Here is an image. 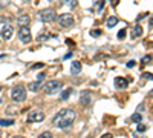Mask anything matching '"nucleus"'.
Returning a JSON list of instances; mask_svg holds the SVG:
<instances>
[{
  "label": "nucleus",
  "instance_id": "28",
  "mask_svg": "<svg viewBox=\"0 0 153 138\" xmlns=\"http://www.w3.org/2000/svg\"><path fill=\"white\" fill-rule=\"evenodd\" d=\"M43 66H45L43 63H35V65H34L32 68H34V69H40V68H43Z\"/></svg>",
  "mask_w": 153,
  "mask_h": 138
},
{
  "label": "nucleus",
  "instance_id": "27",
  "mask_svg": "<svg viewBox=\"0 0 153 138\" xmlns=\"http://www.w3.org/2000/svg\"><path fill=\"white\" fill-rule=\"evenodd\" d=\"M11 3V0H0V6H8Z\"/></svg>",
  "mask_w": 153,
  "mask_h": 138
},
{
  "label": "nucleus",
  "instance_id": "24",
  "mask_svg": "<svg viewBox=\"0 0 153 138\" xmlns=\"http://www.w3.org/2000/svg\"><path fill=\"white\" fill-rule=\"evenodd\" d=\"M6 112H8V114H11V112H12V114H17V107L16 106H9L6 109Z\"/></svg>",
  "mask_w": 153,
  "mask_h": 138
},
{
  "label": "nucleus",
  "instance_id": "18",
  "mask_svg": "<svg viewBox=\"0 0 153 138\" xmlns=\"http://www.w3.org/2000/svg\"><path fill=\"white\" fill-rule=\"evenodd\" d=\"M14 124V120H0V126H12Z\"/></svg>",
  "mask_w": 153,
  "mask_h": 138
},
{
  "label": "nucleus",
  "instance_id": "6",
  "mask_svg": "<svg viewBox=\"0 0 153 138\" xmlns=\"http://www.w3.org/2000/svg\"><path fill=\"white\" fill-rule=\"evenodd\" d=\"M19 39L20 42H23L25 45H28L32 42V34H31V29L28 26H20L19 29Z\"/></svg>",
  "mask_w": 153,
  "mask_h": 138
},
{
  "label": "nucleus",
  "instance_id": "26",
  "mask_svg": "<svg viewBox=\"0 0 153 138\" xmlns=\"http://www.w3.org/2000/svg\"><path fill=\"white\" fill-rule=\"evenodd\" d=\"M91 35H92V37H100V35H101V31H100V29H98V31L94 29V31H91Z\"/></svg>",
  "mask_w": 153,
  "mask_h": 138
},
{
  "label": "nucleus",
  "instance_id": "11",
  "mask_svg": "<svg viewBox=\"0 0 153 138\" xmlns=\"http://www.w3.org/2000/svg\"><path fill=\"white\" fill-rule=\"evenodd\" d=\"M40 87H42V81L38 80V81H32L28 84V89L32 91V92H37V91H40Z\"/></svg>",
  "mask_w": 153,
  "mask_h": 138
},
{
  "label": "nucleus",
  "instance_id": "10",
  "mask_svg": "<svg viewBox=\"0 0 153 138\" xmlns=\"http://www.w3.org/2000/svg\"><path fill=\"white\" fill-rule=\"evenodd\" d=\"M127 84H129V81H127L124 77H117L115 78V87H117V89H126Z\"/></svg>",
  "mask_w": 153,
  "mask_h": 138
},
{
  "label": "nucleus",
  "instance_id": "7",
  "mask_svg": "<svg viewBox=\"0 0 153 138\" xmlns=\"http://www.w3.org/2000/svg\"><path fill=\"white\" fill-rule=\"evenodd\" d=\"M43 120H45V112H42V110H31L29 115L26 117L28 123H40Z\"/></svg>",
  "mask_w": 153,
  "mask_h": 138
},
{
  "label": "nucleus",
  "instance_id": "17",
  "mask_svg": "<svg viewBox=\"0 0 153 138\" xmlns=\"http://www.w3.org/2000/svg\"><path fill=\"white\" fill-rule=\"evenodd\" d=\"M72 91H74V89H72V87H68V89H66L65 92H63V94H61V100H68V97H69V95L72 94Z\"/></svg>",
  "mask_w": 153,
  "mask_h": 138
},
{
  "label": "nucleus",
  "instance_id": "22",
  "mask_svg": "<svg viewBox=\"0 0 153 138\" xmlns=\"http://www.w3.org/2000/svg\"><path fill=\"white\" fill-rule=\"evenodd\" d=\"M136 131H138V132H146V131H147V126H144V124L139 123V124H138V128H136Z\"/></svg>",
  "mask_w": 153,
  "mask_h": 138
},
{
  "label": "nucleus",
  "instance_id": "30",
  "mask_svg": "<svg viewBox=\"0 0 153 138\" xmlns=\"http://www.w3.org/2000/svg\"><path fill=\"white\" fill-rule=\"evenodd\" d=\"M147 16H149V14H141V16L138 17V20H143V19H144V17H147Z\"/></svg>",
  "mask_w": 153,
  "mask_h": 138
},
{
  "label": "nucleus",
  "instance_id": "14",
  "mask_svg": "<svg viewBox=\"0 0 153 138\" xmlns=\"http://www.w3.org/2000/svg\"><path fill=\"white\" fill-rule=\"evenodd\" d=\"M80 101H81V104H91V94H89V92H83Z\"/></svg>",
  "mask_w": 153,
  "mask_h": 138
},
{
  "label": "nucleus",
  "instance_id": "23",
  "mask_svg": "<svg viewBox=\"0 0 153 138\" xmlns=\"http://www.w3.org/2000/svg\"><path fill=\"white\" fill-rule=\"evenodd\" d=\"M150 61H152V55H146V57L143 58L141 63H143V65H147V63H150Z\"/></svg>",
  "mask_w": 153,
  "mask_h": 138
},
{
  "label": "nucleus",
  "instance_id": "13",
  "mask_svg": "<svg viewBox=\"0 0 153 138\" xmlns=\"http://www.w3.org/2000/svg\"><path fill=\"white\" fill-rule=\"evenodd\" d=\"M143 35V28L139 26V25H136V26L132 29V37L133 39H138V37H141Z\"/></svg>",
  "mask_w": 153,
  "mask_h": 138
},
{
  "label": "nucleus",
  "instance_id": "15",
  "mask_svg": "<svg viewBox=\"0 0 153 138\" xmlns=\"http://www.w3.org/2000/svg\"><path fill=\"white\" fill-rule=\"evenodd\" d=\"M118 23V19L117 17H113V16H110L109 19H107V22H106V25H107V28H113L115 25Z\"/></svg>",
  "mask_w": 153,
  "mask_h": 138
},
{
  "label": "nucleus",
  "instance_id": "1",
  "mask_svg": "<svg viewBox=\"0 0 153 138\" xmlns=\"http://www.w3.org/2000/svg\"><path fill=\"white\" fill-rule=\"evenodd\" d=\"M75 118H76L75 110H72V109H61L58 114L54 117L52 123L58 129H68V128H71L74 124Z\"/></svg>",
  "mask_w": 153,
  "mask_h": 138
},
{
  "label": "nucleus",
  "instance_id": "33",
  "mask_svg": "<svg viewBox=\"0 0 153 138\" xmlns=\"http://www.w3.org/2000/svg\"><path fill=\"white\" fill-rule=\"evenodd\" d=\"M101 138H112V135H110V134H106V135H103Z\"/></svg>",
  "mask_w": 153,
  "mask_h": 138
},
{
  "label": "nucleus",
  "instance_id": "3",
  "mask_svg": "<svg viewBox=\"0 0 153 138\" xmlns=\"http://www.w3.org/2000/svg\"><path fill=\"white\" fill-rule=\"evenodd\" d=\"M37 17L40 19L43 23H52L57 19V12L54 11V8H46V9H42L40 12H38Z\"/></svg>",
  "mask_w": 153,
  "mask_h": 138
},
{
  "label": "nucleus",
  "instance_id": "34",
  "mask_svg": "<svg viewBox=\"0 0 153 138\" xmlns=\"http://www.w3.org/2000/svg\"><path fill=\"white\" fill-rule=\"evenodd\" d=\"M14 138H25V137H20V135H19V137H14Z\"/></svg>",
  "mask_w": 153,
  "mask_h": 138
},
{
  "label": "nucleus",
  "instance_id": "32",
  "mask_svg": "<svg viewBox=\"0 0 153 138\" xmlns=\"http://www.w3.org/2000/svg\"><path fill=\"white\" fill-rule=\"evenodd\" d=\"M43 78H45V74H40V75H38V80H40V81H42Z\"/></svg>",
  "mask_w": 153,
  "mask_h": 138
},
{
  "label": "nucleus",
  "instance_id": "20",
  "mask_svg": "<svg viewBox=\"0 0 153 138\" xmlns=\"http://www.w3.org/2000/svg\"><path fill=\"white\" fill-rule=\"evenodd\" d=\"M37 138H54V135L51 134V132H43V134H40Z\"/></svg>",
  "mask_w": 153,
  "mask_h": 138
},
{
  "label": "nucleus",
  "instance_id": "36",
  "mask_svg": "<svg viewBox=\"0 0 153 138\" xmlns=\"http://www.w3.org/2000/svg\"><path fill=\"white\" fill-rule=\"evenodd\" d=\"M25 2H31V0H25Z\"/></svg>",
  "mask_w": 153,
  "mask_h": 138
},
{
  "label": "nucleus",
  "instance_id": "29",
  "mask_svg": "<svg viewBox=\"0 0 153 138\" xmlns=\"http://www.w3.org/2000/svg\"><path fill=\"white\" fill-rule=\"evenodd\" d=\"M127 66H129V68H133V66H136V63H135V61H129V63H127Z\"/></svg>",
  "mask_w": 153,
  "mask_h": 138
},
{
  "label": "nucleus",
  "instance_id": "37",
  "mask_svg": "<svg viewBox=\"0 0 153 138\" xmlns=\"http://www.w3.org/2000/svg\"><path fill=\"white\" fill-rule=\"evenodd\" d=\"M0 137H2V131H0Z\"/></svg>",
  "mask_w": 153,
  "mask_h": 138
},
{
  "label": "nucleus",
  "instance_id": "12",
  "mask_svg": "<svg viewBox=\"0 0 153 138\" xmlns=\"http://www.w3.org/2000/svg\"><path fill=\"white\" fill-rule=\"evenodd\" d=\"M71 72H72L74 75H76V74L81 72V63H80V61H74L72 66H71Z\"/></svg>",
  "mask_w": 153,
  "mask_h": 138
},
{
  "label": "nucleus",
  "instance_id": "2",
  "mask_svg": "<svg viewBox=\"0 0 153 138\" xmlns=\"http://www.w3.org/2000/svg\"><path fill=\"white\" fill-rule=\"evenodd\" d=\"M57 23H58V26L60 28H65V29H68V28H72L74 25H75V19H74V16L72 14H69V12H66V14H60V16H57Z\"/></svg>",
  "mask_w": 153,
  "mask_h": 138
},
{
  "label": "nucleus",
  "instance_id": "5",
  "mask_svg": "<svg viewBox=\"0 0 153 138\" xmlns=\"http://www.w3.org/2000/svg\"><path fill=\"white\" fill-rule=\"evenodd\" d=\"M63 87V83L60 81V80H49L46 84H45V87H43V91L46 92V94H55V92H58L60 89Z\"/></svg>",
  "mask_w": 153,
  "mask_h": 138
},
{
  "label": "nucleus",
  "instance_id": "25",
  "mask_svg": "<svg viewBox=\"0 0 153 138\" xmlns=\"http://www.w3.org/2000/svg\"><path fill=\"white\" fill-rule=\"evenodd\" d=\"M132 120H133V121H136V123H141V120H143V117H141V115H139V114H135V115L132 117Z\"/></svg>",
  "mask_w": 153,
  "mask_h": 138
},
{
  "label": "nucleus",
  "instance_id": "8",
  "mask_svg": "<svg viewBox=\"0 0 153 138\" xmlns=\"http://www.w3.org/2000/svg\"><path fill=\"white\" fill-rule=\"evenodd\" d=\"M0 34H2V37L5 40H9L12 34H14V28H12V25H3L2 29H0Z\"/></svg>",
  "mask_w": 153,
  "mask_h": 138
},
{
  "label": "nucleus",
  "instance_id": "38",
  "mask_svg": "<svg viewBox=\"0 0 153 138\" xmlns=\"http://www.w3.org/2000/svg\"><path fill=\"white\" fill-rule=\"evenodd\" d=\"M0 43H2V42H0Z\"/></svg>",
  "mask_w": 153,
  "mask_h": 138
},
{
  "label": "nucleus",
  "instance_id": "21",
  "mask_svg": "<svg viewBox=\"0 0 153 138\" xmlns=\"http://www.w3.org/2000/svg\"><path fill=\"white\" fill-rule=\"evenodd\" d=\"M126 34H127V31H126V29H121V31L118 32V39H120V40H124V39H126Z\"/></svg>",
  "mask_w": 153,
  "mask_h": 138
},
{
  "label": "nucleus",
  "instance_id": "9",
  "mask_svg": "<svg viewBox=\"0 0 153 138\" xmlns=\"http://www.w3.org/2000/svg\"><path fill=\"white\" fill-rule=\"evenodd\" d=\"M17 23L20 25V26H29V23H31V17L28 14H22L17 17Z\"/></svg>",
  "mask_w": 153,
  "mask_h": 138
},
{
  "label": "nucleus",
  "instance_id": "35",
  "mask_svg": "<svg viewBox=\"0 0 153 138\" xmlns=\"http://www.w3.org/2000/svg\"><path fill=\"white\" fill-rule=\"evenodd\" d=\"M49 2H55V0H49Z\"/></svg>",
  "mask_w": 153,
  "mask_h": 138
},
{
  "label": "nucleus",
  "instance_id": "31",
  "mask_svg": "<svg viewBox=\"0 0 153 138\" xmlns=\"http://www.w3.org/2000/svg\"><path fill=\"white\" fill-rule=\"evenodd\" d=\"M66 42H68V45H71V46H72V45H74V46H75V43H74V42H72V40H71V39H68V40H66Z\"/></svg>",
  "mask_w": 153,
  "mask_h": 138
},
{
  "label": "nucleus",
  "instance_id": "4",
  "mask_svg": "<svg viewBox=\"0 0 153 138\" xmlns=\"http://www.w3.org/2000/svg\"><path fill=\"white\" fill-rule=\"evenodd\" d=\"M11 98L14 100V101H17V103L25 101V100H26V89H25V86L23 84H17V86L12 87Z\"/></svg>",
  "mask_w": 153,
  "mask_h": 138
},
{
  "label": "nucleus",
  "instance_id": "16",
  "mask_svg": "<svg viewBox=\"0 0 153 138\" xmlns=\"http://www.w3.org/2000/svg\"><path fill=\"white\" fill-rule=\"evenodd\" d=\"M65 5H68V6H71V8H75L76 5H78V0H61Z\"/></svg>",
  "mask_w": 153,
  "mask_h": 138
},
{
  "label": "nucleus",
  "instance_id": "19",
  "mask_svg": "<svg viewBox=\"0 0 153 138\" xmlns=\"http://www.w3.org/2000/svg\"><path fill=\"white\" fill-rule=\"evenodd\" d=\"M49 37H51L49 34H42V35L37 37V40H38V42H46V40H49Z\"/></svg>",
  "mask_w": 153,
  "mask_h": 138
}]
</instances>
